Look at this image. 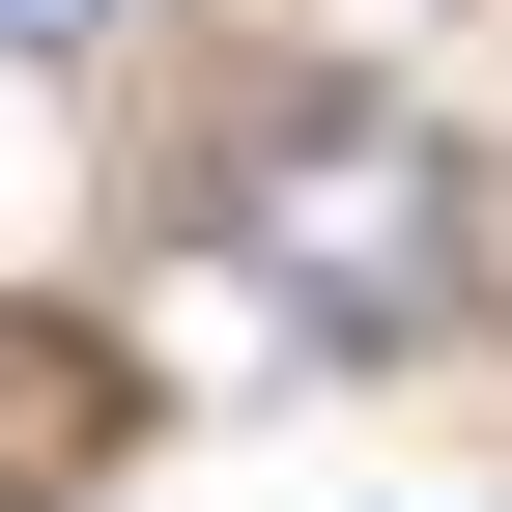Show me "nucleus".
<instances>
[{"label": "nucleus", "instance_id": "2", "mask_svg": "<svg viewBox=\"0 0 512 512\" xmlns=\"http://www.w3.org/2000/svg\"><path fill=\"white\" fill-rule=\"evenodd\" d=\"M86 29H114V0H0V57H86Z\"/></svg>", "mask_w": 512, "mask_h": 512}, {"label": "nucleus", "instance_id": "1", "mask_svg": "<svg viewBox=\"0 0 512 512\" xmlns=\"http://www.w3.org/2000/svg\"><path fill=\"white\" fill-rule=\"evenodd\" d=\"M228 256H256L285 342H427V313H456V143L370 114V86H285L228 143Z\"/></svg>", "mask_w": 512, "mask_h": 512}]
</instances>
